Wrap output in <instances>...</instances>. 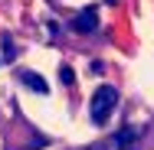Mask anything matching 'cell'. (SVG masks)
Listing matches in <instances>:
<instances>
[{"mask_svg": "<svg viewBox=\"0 0 154 150\" xmlns=\"http://www.w3.org/2000/svg\"><path fill=\"white\" fill-rule=\"evenodd\" d=\"M115 104H118V91L112 88V85H98L95 95H92V101H89V118H92V124H105V121L112 118Z\"/></svg>", "mask_w": 154, "mask_h": 150, "instance_id": "obj_1", "label": "cell"}, {"mask_svg": "<svg viewBox=\"0 0 154 150\" xmlns=\"http://www.w3.org/2000/svg\"><path fill=\"white\" fill-rule=\"evenodd\" d=\"M144 134V127H134V124H128V127H122L115 137H112V150H131L134 144H138V137Z\"/></svg>", "mask_w": 154, "mask_h": 150, "instance_id": "obj_2", "label": "cell"}, {"mask_svg": "<svg viewBox=\"0 0 154 150\" xmlns=\"http://www.w3.org/2000/svg\"><path fill=\"white\" fill-rule=\"evenodd\" d=\"M75 33H95L98 30V10L89 7V10H79L75 16H72V23H69Z\"/></svg>", "mask_w": 154, "mask_h": 150, "instance_id": "obj_3", "label": "cell"}, {"mask_svg": "<svg viewBox=\"0 0 154 150\" xmlns=\"http://www.w3.org/2000/svg\"><path fill=\"white\" fill-rule=\"evenodd\" d=\"M20 82H23L26 88L39 91V95H46V91H49V85H46V78H43V75H36V72H20Z\"/></svg>", "mask_w": 154, "mask_h": 150, "instance_id": "obj_4", "label": "cell"}, {"mask_svg": "<svg viewBox=\"0 0 154 150\" xmlns=\"http://www.w3.org/2000/svg\"><path fill=\"white\" fill-rule=\"evenodd\" d=\"M0 46H3V59H7V62L17 59V46H13V39H10V36H3V39H0Z\"/></svg>", "mask_w": 154, "mask_h": 150, "instance_id": "obj_5", "label": "cell"}, {"mask_svg": "<svg viewBox=\"0 0 154 150\" xmlns=\"http://www.w3.org/2000/svg\"><path fill=\"white\" fill-rule=\"evenodd\" d=\"M59 82H62V85H75V72H72L69 65H62V69H59Z\"/></svg>", "mask_w": 154, "mask_h": 150, "instance_id": "obj_6", "label": "cell"}, {"mask_svg": "<svg viewBox=\"0 0 154 150\" xmlns=\"http://www.w3.org/2000/svg\"><path fill=\"white\" fill-rule=\"evenodd\" d=\"M108 3H115V0H108Z\"/></svg>", "mask_w": 154, "mask_h": 150, "instance_id": "obj_7", "label": "cell"}]
</instances>
